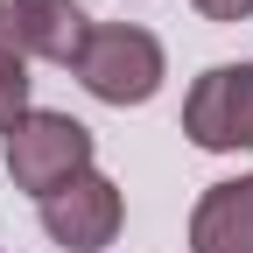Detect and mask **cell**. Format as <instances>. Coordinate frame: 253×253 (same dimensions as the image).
Wrapping results in <instances>:
<instances>
[{
    "mask_svg": "<svg viewBox=\"0 0 253 253\" xmlns=\"http://www.w3.org/2000/svg\"><path fill=\"white\" fill-rule=\"evenodd\" d=\"M78 78H84L91 99H106V106H148L155 91H162V78H169V56H162V42H155L148 28L106 21V28H91V42L78 56Z\"/></svg>",
    "mask_w": 253,
    "mask_h": 253,
    "instance_id": "1",
    "label": "cell"
},
{
    "mask_svg": "<svg viewBox=\"0 0 253 253\" xmlns=\"http://www.w3.org/2000/svg\"><path fill=\"white\" fill-rule=\"evenodd\" d=\"M84 169H91V126L71 120V113H28L14 134H7V176L36 204L49 197V190L78 183Z\"/></svg>",
    "mask_w": 253,
    "mask_h": 253,
    "instance_id": "2",
    "label": "cell"
},
{
    "mask_svg": "<svg viewBox=\"0 0 253 253\" xmlns=\"http://www.w3.org/2000/svg\"><path fill=\"white\" fill-rule=\"evenodd\" d=\"M183 134L204 155L253 148V56L246 63H211L183 99Z\"/></svg>",
    "mask_w": 253,
    "mask_h": 253,
    "instance_id": "3",
    "label": "cell"
},
{
    "mask_svg": "<svg viewBox=\"0 0 253 253\" xmlns=\"http://www.w3.org/2000/svg\"><path fill=\"white\" fill-rule=\"evenodd\" d=\"M120 218H126L120 183L99 176V169H84L78 183H63V190L42 197V232H49L63 253H106V246L120 239Z\"/></svg>",
    "mask_w": 253,
    "mask_h": 253,
    "instance_id": "4",
    "label": "cell"
},
{
    "mask_svg": "<svg viewBox=\"0 0 253 253\" xmlns=\"http://www.w3.org/2000/svg\"><path fill=\"white\" fill-rule=\"evenodd\" d=\"M84 42H91V14L78 0H14V49L21 56L78 71Z\"/></svg>",
    "mask_w": 253,
    "mask_h": 253,
    "instance_id": "5",
    "label": "cell"
},
{
    "mask_svg": "<svg viewBox=\"0 0 253 253\" xmlns=\"http://www.w3.org/2000/svg\"><path fill=\"white\" fill-rule=\"evenodd\" d=\"M190 253H253V176L211 183L190 211Z\"/></svg>",
    "mask_w": 253,
    "mask_h": 253,
    "instance_id": "6",
    "label": "cell"
},
{
    "mask_svg": "<svg viewBox=\"0 0 253 253\" xmlns=\"http://www.w3.org/2000/svg\"><path fill=\"white\" fill-rule=\"evenodd\" d=\"M28 113H36V106H28V56L7 49V56H0V141H7Z\"/></svg>",
    "mask_w": 253,
    "mask_h": 253,
    "instance_id": "7",
    "label": "cell"
},
{
    "mask_svg": "<svg viewBox=\"0 0 253 253\" xmlns=\"http://www.w3.org/2000/svg\"><path fill=\"white\" fill-rule=\"evenodd\" d=\"M190 7H197L204 21H246V14H253V0H190Z\"/></svg>",
    "mask_w": 253,
    "mask_h": 253,
    "instance_id": "8",
    "label": "cell"
},
{
    "mask_svg": "<svg viewBox=\"0 0 253 253\" xmlns=\"http://www.w3.org/2000/svg\"><path fill=\"white\" fill-rule=\"evenodd\" d=\"M14 49V0H0V56Z\"/></svg>",
    "mask_w": 253,
    "mask_h": 253,
    "instance_id": "9",
    "label": "cell"
}]
</instances>
